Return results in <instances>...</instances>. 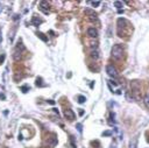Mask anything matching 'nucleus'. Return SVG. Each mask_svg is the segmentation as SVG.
<instances>
[{"label":"nucleus","mask_w":149,"mask_h":148,"mask_svg":"<svg viewBox=\"0 0 149 148\" xmlns=\"http://www.w3.org/2000/svg\"><path fill=\"white\" fill-rule=\"evenodd\" d=\"M91 57L93 58V60H98L99 58V51L97 50V49H94V50L91 51Z\"/></svg>","instance_id":"f8f14e48"},{"label":"nucleus","mask_w":149,"mask_h":148,"mask_svg":"<svg viewBox=\"0 0 149 148\" xmlns=\"http://www.w3.org/2000/svg\"><path fill=\"white\" fill-rule=\"evenodd\" d=\"M21 90H22V92H27L28 90H29V88H28V86H22V88H21Z\"/></svg>","instance_id":"b1692460"},{"label":"nucleus","mask_w":149,"mask_h":148,"mask_svg":"<svg viewBox=\"0 0 149 148\" xmlns=\"http://www.w3.org/2000/svg\"><path fill=\"white\" fill-rule=\"evenodd\" d=\"M76 127H77V130H78V132H82V131H83V126H82V124H77Z\"/></svg>","instance_id":"4be33fe9"},{"label":"nucleus","mask_w":149,"mask_h":148,"mask_svg":"<svg viewBox=\"0 0 149 148\" xmlns=\"http://www.w3.org/2000/svg\"><path fill=\"white\" fill-rule=\"evenodd\" d=\"M111 135H112L111 131H105V132H103V136H111Z\"/></svg>","instance_id":"aec40b11"},{"label":"nucleus","mask_w":149,"mask_h":148,"mask_svg":"<svg viewBox=\"0 0 149 148\" xmlns=\"http://www.w3.org/2000/svg\"><path fill=\"white\" fill-rule=\"evenodd\" d=\"M0 98L1 99H5V95H0Z\"/></svg>","instance_id":"c756f323"},{"label":"nucleus","mask_w":149,"mask_h":148,"mask_svg":"<svg viewBox=\"0 0 149 148\" xmlns=\"http://www.w3.org/2000/svg\"><path fill=\"white\" fill-rule=\"evenodd\" d=\"M87 35L90 36V38H92V39L98 38V30H97L96 28H93V27L88 28V29H87Z\"/></svg>","instance_id":"423d86ee"},{"label":"nucleus","mask_w":149,"mask_h":148,"mask_svg":"<svg viewBox=\"0 0 149 148\" xmlns=\"http://www.w3.org/2000/svg\"><path fill=\"white\" fill-rule=\"evenodd\" d=\"M137 146V138H134L129 143V148H136Z\"/></svg>","instance_id":"ddd939ff"},{"label":"nucleus","mask_w":149,"mask_h":148,"mask_svg":"<svg viewBox=\"0 0 149 148\" xmlns=\"http://www.w3.org/2000/svg\"><path fill=\"white\" fill-rule=\"evenodd\" d=\"M36 86H42L43 84H42V78H37V79H36Z\"/></svg>","instance_id":"6ab92c4d"},{"label":"nucleus","mask_w":149,"mask_h":148,"mask_svg":"<svg viewBox=\"0 0 149 148\" xmlns=\"http://www.w3.org/2000/svg\"><path fill=\"white\" fill-rule=\"evenodd\" d=\"M114 7H116L118 10H121L122 3H121V1H114Z\"/></svg>","instance_id":"f3484780"},{"label":"nucleus","mask_w":149,"mask_h":148,"mask_svg":"<svg viewBox=\"0 0 149 148\" xmlns=\"http://www.w3.org/2000/svg\"><path fill=\"white\" fill-rule=\"evenodd\" d=\"M99 5H100V1H92V6L93 7H98Z\"/></svg>","instance_id":"5701e85b"},{"label":"nucleus","mask_w":149,"mask_h":148,"mask_svg":"<svg viewBox=\"0 0 149 148\" xmlns=\"http://www.w3.org/2000/svg\"><path fill=\"white\" fill-rule=\"evenodd\" d=\"M37 36H38V38H40L42 41H44V42H47V41H48V38H47V36L44 35L43 33H37Z\"/></svg>","instance_id":"4468645a"},{"label":"nucleus","mask_w":149,"mask_h":148,"mask_svg":"<svg viewBox=\"0 0 149 148\" xmlns=\"http://www.w3.org/2000/svg\"><path fill=\"white\" fill-rule=\"evenodd\" d=\"M5 58H6L5 54H1V55H0V64H3L4 61H5Z\"/></svg>","instance_id":"412c9836"},{"label":"nucleus","mask_w":149,"mask_h":148,"mask_svg":"<svg viewBox=\"0 0 149 148\" xmlns=\"http://www.w3.org/2000/svg\"><path fill=\"white\" fill-rule=\"evenodd\" d=\"M64 117L66 119H69V120H73V119L76 118V114H75V112L71 108H65L64 110Z\"/></svg>","instance_id":"7ed1b4c3"},{"label":"nucleus","mask_w":149,"mask_h":148,"mask_svg":"<svg viewBox=\"0 0 149 148\" xmlns=\"http://www.w3.org/2000/svg\"><path fill=\"white\" fill-rule=\"evenodd\" d=\"M40 8H41V11H48V8H49L48 1H41V3H40Z\"/></svg>","instance_id":"9b49d317"},{"label":"nucleus","mask_w":149,"mask_h":148,"mask_svg":"<svg viewBox=\"0 0 149 148\" xmlns=\"http://www.w3.org/2000/svg\"><path fill=\"white\" fill-rule=\"evenodd\" d=\"M1 11H3V6L0 5V13H1Z\"/></svg>","instance_id":"7c9ffc66"},{"label":"nucleus","mask_w":149,"mask_h":148,"mask_svg":"<svg viewBox=\"0 0 149 148\" xmlns=\"http://www.w3.org/2000/svg\"><path fill=\"white\" fill-rule=\"evenodd\" d=\"M83 114H84V110L81 108V111H79V116H83Z\"/></svg>","instance_id":"393cba45"},{"label":"nucleus","mask_w":149,"mask_h":148,"mask_svg":"<svg viewBox=\"0 0 149 148\" xmlns=\"http://www.w3.org/2000/svg\"><path fill=\"white\" fill-rule=\"evenodd\" d=\"M84 12H85V14L87 15L88 18H90V20H97V13L94 12V10H91V8H86Z\"/></svg>","instance_id":"20e7f679"},{"label":"nucleus","mask_w":149,"mask_h":148,"mask_svg":"<svg viewBox=\"0 0 149 148\" xmlns=\"http://www.w3.org/2000/svg\"><path fill=\"white\" fill-rule=\"evenodd\" d=\"M111 84H113L114 86H116V85H118V83H115V82H113V80H111Z\"/></svg>","instance_id":"cd10ccee"},{"label":"nucleus","mask_w":149,"mask_h":148,"mask_svg":"<svg viewBox=\"0 0 149 148\" xmlns=\"http://www.w3.org/2000/svg\"><path fill=\"white\" fill-rule=\"evenodd\" d=\"M116 23H118V29H121V28H125L128 26V21L125 18H119L118 21H116Z\"/></svg>","instance_id":"39448f33"},{"label":"nucleus","mask_w":149,"mask_h":148,"mask_svg":"<svg viewBox=\"0 0 149 148\" xmlns=\"http://www.w3.org/2000/svg\"><path fill=\"white\" fill-rule=\"evenodd\" d=\"M48 103H49V104H51V105H54V104H55V101L51 100V99H50V100H48Z\"/></svg>","instance_id":"a878e982"},{"label":"nucleus","mask_w":149,"mask_h":148,"mask_svg":"<svg viewBox=\"0 0 149 148\" xmlns=\"http://www.w3.org/2000/svg\"><path fill=\"white\" fill-rule=\"evenodd\" d=\"M42 22H43L42 19H40L38 16H36V15H35V16H33V19H32V23H33L34 26H40Z\"/></svg>","instance_id":"6e6552de"},{"label":"nucleus","mask_w":149,"mask_h":148,"mask_svg":"<svg viewBox=\"0 0 149 148\" xmlns=\"http://www.w3.org/2000/svg\"><path fill=\"white\" fill-rule=\"evenodd\" d=\"M13 19H14V20H18V19H19V15H18V14H15V15H14V18H13Z\"/></svg>","instance_id":"bb28decb"},{"label":"nucleus","mask_w":149,"mask_h":148,"mask_svg":"<svg viewBox=\"0 0 149 148\" xmlns=\"http://www.w3.org/2000/svg\"><path fill=\"white\" fill-rule=\"evenodd\" d=\"M16 50L20 51V53H22V51L26 50V47L23 45V43L21 42V41H19V42L16 43Z\"/></svg>","instance_id":"9d476101"},{"label":"nucleus","mask_w":149,"mask_h":148,"mask_svg":"<svg viewBox=\"0 0 149 148\" xmlns=\"http://www.w3.org/2000/svg\"><path fill=\"white\" fill-rule=\"evenodd\" d=\"M21 58H22V53H20V51H18V50L14 51V54H13V60L18 62V61H20Z\"/></svg>","instance_id":"1a4fd4ad"},{"label":"nucleus","mask_w":149,"mask_h":148,"mask_svg":"<svg viewBox=\"0 0 149 148\" xmlns=\"http://www.w3.org/2000/svg\"><path fill=\"white\" fill-rule=\"evenodd\" d=\"M124 55V47L121 44H114L112 47V50H111V56L114 58V60H120Z\"/></svg>","instance_id":"f257e3e1"},{"label":"nucleus","mask_w":149,"mask_h":148,"mask_svg":"<svg viewBox=\"0 0 149 148\" xmlns=\"http://www.w3.org/2000/svg\"><path fill=\"white\" fill-rule=\"evenodd\" d=\"M77 99H78V103L79 104H84V103H85V100H86V98L84 97V96H78V98H77Z\"/></svg>","instance_id":"2eb2a0df"},{"label":"nucleus","mask_w":149,"mask_h":148,"mask_svg":"<svg viewBox=\"0 0 149 148\" xmlns=\"http://www.w3.org/2000/svg\"><path fill=\"white\" fill-rule=\"evenodd\" d=\"M53 110H54V112H55V113H57V116H58V110H57V108H53Z\"/></svg>","instance_id":"c85d7f7f"},{"label":"nucleus","mask_w":149,"mask_h":148,"mask_svg":"<svg viewBox=\"0 0 149 148\" xmlns=\"http://www.w3.org/2000/svg\"><path fill=\"white\" fill-rule=\"evenodd\" d=\"M143 101H144V104H146V106H147V107H149V93H148V95H146V96H144Z\"/></svg>","instance_id":"dca6fc26"},{"label":"nucleus","mask_w":149,"mask_h":148,"mask_svg":"<svg viewBox=\"0 0 149 148\" xmlns=\"http://www.w3.org/2000/svg\"><path fill=\"white\" fill-rule=\"evenodd\" d=\"M106 72H107V75L111 76V77H113V78H115L116 76H118V70H116V68L113 67V65H111V64L106 67Z\"/></svg>","instance_id":"f03ea898"},{"label":"nucleus","mask_w":149,"mask_h":148,"mask_svg":"<svg viewBox=\"0 0 149 148\" xmlns=\"http://www.w3.org/2000/svg\"><path fill=\"white\" fill-rule=\"evenodd\" d=\"M91 48H92V50L97 49V48H98V42H93V41H92V42H91Z\"/></svg>","instance_id":"a211bd4d"},{"label":"nucleus","mask_w":149,"mask_h":148,"mask_svg":"<svg viewBox=\"0 0 149 148\" xmlns=\"http://www.w3.org/2000/svg\"><path fill=\"white\" fill-rule=\"evenodd\" d=\"M47 143H48V146H50V147H55V146L57 145V138H56L55 135L50 136V138H48V140H47Z\"/></svg>","instance_id":"0eeeda50"}]
</instances>
